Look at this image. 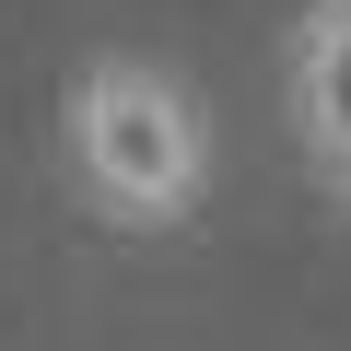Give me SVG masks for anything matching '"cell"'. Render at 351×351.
<instances>
[{"label":"cell","instance_id":"7a4b0ae2","mask_svg":"<svg viewBox=\"0 0 351 351\" xmlns=\"http://www.w3.org/2000/svg\"><path fill=\"white\" fill-rule=\"evenodd\" d=\"M281 117H293L304 176L351 211V0H304V12H293V47H281Z\"/></svg>","mask_w":351,"mask_h":351},{"label":"cell","instance_id":"6da1fadb","mask_svg":"<svg viewBox=\"0 0 351 351\" xmlns=\"http://www.w3.org/2000/svg\"><path fill=\"white\" fill-rule=\"evenodd\" d=\"M71 188L94 223L117 234H176L199 199H211V106L176 82L164 59H82L71 71Z\"/></svg>","mask_w":351,"mask_h":351}]
</instances>
